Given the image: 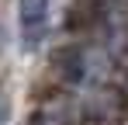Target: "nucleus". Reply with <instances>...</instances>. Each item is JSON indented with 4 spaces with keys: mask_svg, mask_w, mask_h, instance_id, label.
<instances>
[{
    "mask_svg": "<svg viewBox=\"0 0 128 125\" xmlns=\"http://www.w3.org/2000/svg\"><path fill=\"white\" fill-rule=\"evenodd\" d=\"M42 125H69V122H66L62 115H56V118H48V122H42Z\"/></svg>",
    "mask_w": 128,
    "mask_h": 125,
    "instance_id": "obj_3",
    "label": "nucleus"
},
{
    "mask_svg": "<svg viewBox=\"0 0 128 125\" xmlns=\"http://www.w3.org/2000/svg\"><path fill=\"white\" fill-rule=\"evenodd\" d=\"M52 21V0H18V35L24 52H38L48 38Z\"/></svg>",
    "mask_w": 128,
    "mask_h": 125,
    "instance_id": "obj_1",
    "label": "nucleus"
},
{
    "mask_svg": "<svg viewBox=\"0 0 128 125\" xmlns=\"http://www.w3.org/2000/svg\"><path fill=\"white\" fill-rule=\"evenodd\" d=\"M7 122H10V101L0 94V125H7Z\"/></svg>",
    "mask_w": 128,
    "mask_h": 125,
    "instance_id": "obj_2",
    "label": "nucleus"
}]
</instances>
